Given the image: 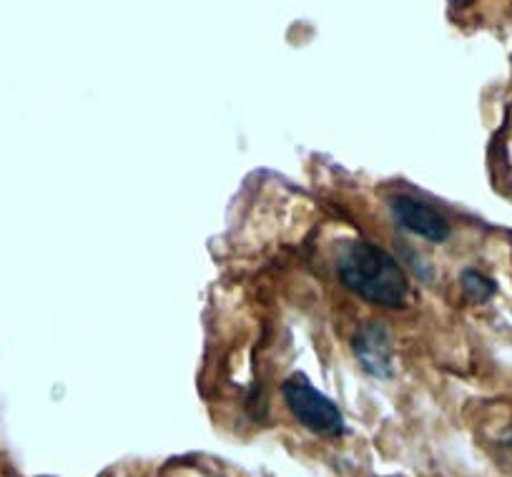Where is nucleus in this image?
Returning <instances> with one entry per match:
<instances>
[{"label": "nucleus", "mask_w": 512, "mask_h": 477, "mask_svg": "<svg viewBox=\"0 0 512 477\" xmlns=\"http://www.w3.org/2000/svg\"><path fill=\"white\" fill-rule=\"evenodd\" d=\"M284 402L302 427L322 437H339L344 432V417L327 395L309 385L307 377L292 375L284 382Z\"/></svg>", "instance_id": "nucleus-2"}, {"label": "nucleus", "mask_w": 512, "mask_h": 477, "mask_svg": "<svg viewBox=\"0 0 512 477\" xmlns=\"http://www.w3.org/2000/svg\"><path fill=\"white\" fill-rule=\"evenodd\" d=\"M392 216L397 219V224L405 226L412 234L422 236V239H430V242H445L450 236V221L445 219L442 211H437L435 206L427 204V201L417 199L410 194H397L390 199Z\"/></svg>", "instance_id": "nucleus-3"}, {"label": "nucleus", "mask_w": 512, "mask_h": 477, "mask_svg": "<svg viewBox=\"0 0 512 477\" xmlns=\"http://www.w3.org/2000/svg\"><path fill=\"white\" fill-rule=\"evenodd\" d=\"M354 354L359 365L372 377H390L392 375V339L387 329L379 324H362L354 332Z\"/></svg>", "instance_id": "nucleus-4"}, {"label": "nucleus", "mask_w": 512, "mask_h": 477, "mask_svg": "<svg viewBox=\"0 0 512 477\" xmlns=\"http://www.w3.org/2000/svg\"><path fill=\"white\" fill-rule=\"evenodd\" d=\"M339 279L364 302L382 309H402L410 297V282L400 264L369 242H352L337 262Z\"/></svg>", "instance_id": "nucleus-1"}, {"label": "nucleus", "mask_w": 512, "mask_h": 477, "mask_svg": "<svg viewBox=\"0 0 512 477\" xmlns=\"http://www.w3.org/2000/svg\"><path fill=\"white\" fill-rule=\"evenodd\" d=\"M462 292H465L467 299H472V302H487V299L495 294V282H492L490 277H485L482 272H477V269H467V272L462 274Z\"/></svg>", "instance_id": "nucleus-5"}]
</instances>
